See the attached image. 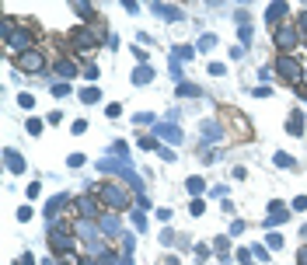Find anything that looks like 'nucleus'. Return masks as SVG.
Instances as JSON below:
<instances>
[{
	"label": "nucleus",
	"instance_id": "nucleus-1",
	"mask_svg": "<svg viewBox=\"0 0 307 265\" xmlns=\"http://www.w3.org/2000/svg\"><path fill=\"white\" fill-rule=\"evenodd\" d=\"M21 66H25V70H38V66H42V56H38V53H28V56H21Z\"/></svg>",
	"mask_w": 307,
	"mask_h": 265
}]
</instances>
